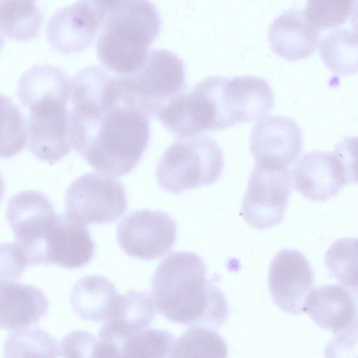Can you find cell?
Listing matches in <instances>:
<instances>
[{
    "mask_svg": "<svg viewBox=\"0 0 358 358\" xmlns=\"http://www.w3.org/2000/svg\"><path fill=\"white\" fill-rule=\"evenodd\" d=\"M223 167V152L213 139L206 135L180 137L163 153L155 176L164 190L177 194L212 185Z\"/></svg>",
    "mask_w": 358,
    "mask_h": 358,
    "instance_id": "obj_4",
    "label": "cell"
},
{
    "mask_svg": "<svg viewBox=\"0 0 358 358\" xmlns=\"http://www.w3.org/2000/svg\"><path fill=\"white\" fill-rule=\"evenodd\" d=\"M70 89L34 99L29 108L27 122L29 151L39 160L55 164L73 148L70 108Z\"/></svg>",
    "mask_w": 358,
    "mask_h": 358,
    "instance_id": "obj_8",
    "label": "cell"
},
{
    "mask_svg": "<svg viewBox=\"0 0 358 358\" xmlns=\"http://www.w3.org/2000/svg\"><path fill=\"white\" fill-rule=\"evenodd\" d=\"M319 50L324 65L333 73L350 76L357 71V30L331 29L319 42Z\"/></svg>",
    "mask_w": 358,
    "mask_h": 358,
    "instance_id": "obj_24",
    "label": "cell"
},
{
    "mask_svg": "<svg viewBox=\"0 0 358 358\" xmlns=\"http://www.w3.org/2000/svg\"><path fill=\"white\" fill-rule=\"evenodd\" d=\"M226 79L206 77L172 99L156 118L178 138L229 128L224 95Z\"/></svg>",
    "mask_w": 358,
    "mask_h": 358,
    "instance_id": "obj_5",
    "label": "cell"
},
{
    "mask_svg": "<svg viewBox=\"0 0 358 358\" xmlns=\"http://www.w3.org/2000/svg\"><path fill=\"white\" fill-rule=\"evenodd\" d=\"M106 15L85 1L57 10L50 18L46 38L51 47L62 53L81 52L94 41Z\"/></svg>",
    "mask_w": 358,
    "mask_h": 358,
    "instance_id": "obj_15",
    "label": "cell"
},
{
    "mask_svg": "<svg viewBox=\"0 0 358 358\" xmlns=\"http://www.w3.org/2000/svg\"><path fill=\"white\" fill-rule=\"evenodd\" d=\"M99 8L105 15L122 0H85Z\"/></svg>",
    "mask_w": 358,
    "mask_h": 358,
    "instance_id": "obj_33",
    "label": "cell"
},
{
    "mask_svg": "<svg viewBox=\"0 0 358 358\" xmlns=\"http://www.w3.org/2000/svg\"><path fill=\"white\" fill-rule=\"evenodd\" d=\"M303 13L320 31L331 30L356 17L357 0H306Z\"/></svg>",
    "mask_w": 358,
    "mask_h": 358,
    "instance_id": "obj_28",
    "label": "cell"
},
{
    "mask_svg": "<svg viewBox=\"0 0 358 358\" xmlns=\"http://www.w3.org/2000/svg\"><path fill=\"white\" fill-rule=\"evenodd\" d=\"M57 347L56 340L41 328H18L8 334L3 347V356L55 357L59 353Z\"/></svg>",
    "mask_w": 358,
    "mask_h": 358,
    "instance_id": "obj_26",
    "label": "cell"
},
{
    "mask_svg": "<svg viewBox=\"0 0 358 358\" xmlns=\"http://www.w3.org/2000/svg\"><path fill=\"white\" fill-rule=\"evenodd\" d=\"M227 113L231 126L266 117L275 99L268 82L255 76L227 78L224 84Z\"/></svg>",
    "mask_w": 358,
    "mask_h": 358,
    "instance_id": "obj_20",
    "label": "cell"
},
{
    "mask_svg": "<svg viewBox=\"0 0 358 358\" xmlns=\"http://www.w3.org/2000/svg\"><path fill=\"white\" fill-rule=\"evenodd\" d=\"M57 215L41 192L24 190L10 198L7 220L27 264H45L46 239Z\"/></svg>",
    "mask_w": 358,
    "mask_h": 358,
    "instance_id": "obj_10",
    "label": "cell"
},
{
    "mask_svg": "<svg viewBox=\"0 0 358 358\" xmlns=\"http://www.w3.org/2000/svg\"><path fill=\"white\" fill-rule=\"evenodd\" d=\"M176 339L168 331L148 327L123 342L121 357H170Z\"/></svg>",
    "mask_w": 358,
    "mask_h": 358,
    "instance_id": "obj_29",
    "label": "cell"
},
{
    "mask_svg": "<svg viewBox=\"0 0 358 358\" xmlns=\"http://www.w3.org/2000/svg\"><path fill=\"white\" fill-rule=\"evenodd\" d=\"M175 220L162 210H138L126 215L117 225V240L128 255L150 261L164 256L175 243Z\"/></svg>",
    "mask_w": 358,
    "mask_h": 358,
    "instance_id": "obj_12",
    "label": "cell"
},
{
    "mask_svg": "<svg viewBox=\"0 0 358 358\" xmlns=\"http://www.w3.org/2000/svg\"><path fill=\"white\" fill-rule=\"evenodd\" d=\"M127 206L121 182L101 172H89L78 177L65 194L64 213L87 226L113 222L126 212Z\"/></svg>",
    "mask_w": 358,
    "mask_h": 358,
    "instance_id": "obj_9",
    "label": "cell"
},
{
    "mask_svg": "<svg viewBox=\"0 0 358 358\" xmlns=\"http://www.w3.org/2000/svg\"><path fill=\"white\" fill-rule=\"evenodd\" d=\"M160 29V17L150 1L122 0L104 18L96 44L97 57L115 74H131L145 62Z\"/></svg>",
    "mask_w": 358,
    "mask_h": 358,
    "instance_id": "obj_3",
    "label": "cell"
},
{
    "mask_svg": "<svg viewBox=\"0 0 358 358\" xmlns=\"http://www.w3.org/2000/svg\"><path fill=\"white\" fill-rule=\"evenodd\" d=\"M274 303L290 315L303 312L314 285L313 271L306 257L294 249H282L273 258L268 280Z\"/></svg>",
    "mask_w": 358,
    "mask_h": 358,
    "instance_id": "obj_13",
    "label": "cell"
},
{
    "mask_svg": "<svg viewBox=\"0 0 358 358\" xmlns=\"http://www.w3.org/2000/svg\"><path fill=\"white\" fill-rule=\"evenodd\" d=\"M27 142L24 116L8 96L0 94V157L15 156L24 150Z\"/></svg>",
    "mask_w": 358,
    "mask_h": 358,
    "instance_id": "obj_27",
    "label": "cell"
},
{
    "mask_svg": "<svg viewBox=\"0 0 358 358\" xmlns=\"http://www.w3.org/2000/svg\"><path fill=\"white\" fill-rule=\"evenodd\" d=\"M140 107L152 118L172 99L186 90L185 67L175 53L152 49L134 73L118 75Z\"/></svg>",
    "mask_w": 358,
    "mask_h": 358,
    "instance_id": "obj_7",
    "label": "cell"
},
{
    "mask_svg": "<svg viewBox=\"0 0 358 358\" xmlns=\"http://www.w3.org/2000/svg\"><path fill=\"white\" fill-rule=\"evenodd\" d=\"M49 301L32 285L0 281V328L15 329L38 322L48 312Z\"/></svg>",
    "mask_w": 358,
    "mask_h": 358,
    "instance_id": "obj_21",
    "label": "cell"
},
{
    "mask_svg": "<svg viewBox=\"0 0 358 358\" xmlns=\"http://www.w3.org/2000/svg\"><path fill=\"white\" fill-rule=\"evenodd\" d=\"M94 252L87 225L58 214L46 240L45 264L77 268L90 263Z\"/></svg>",
    "mask_w": 358,
    "mask_h": 358,
    "instance_id": "obj_17",
    "label": "cell"
},
{
    "mask_svg": "<svg viewBox=\"0 0 358 358\" xmlns=\"http://www.w3.org/2000/svg\"><path fill=\"white\" fill-rule=\"evenodd\" d=\"M355 139L345 137L332 152L314 150L302 155L292 171L296 190L312 201L324 202L344 186L356 183Z\"/></svg>",
    "mask_w": 358,
    "mask_h": 358,
    "instance_id": "obj_6",
    "label": "cell"
},
{
    "mask_svg": "<svg viewBox=\"0 0 358 358\" xmlns=\"http://www.w3.org/2000/svg\"><path fill=\"white\" fill-rule=\"evenodd\" d=\"M357 245L354 238L334 241L325 255V264L330 275L345 287L357 291Z\"/></svg>",
    "mask_w": 358,
    "mask_h": 358,
    "instance_id": "obj_30",
    "label": "cell"
},
{
    "mask_svg": "<svg viewBox=\"0 0 358 358\" xmlns=\"http://www.w3.org/2000/svg\"><path fill=\"white\" fill-rule=\"evenodd\" d=\"M292 191L289 168L255 164L248 181L241 215L252 227L263 230L280 224Z\"/></svg>",
    "mask_w": 358,
    "mask_h": 358,
    "instance_id": "obj_11",
    "label": "cell"
},
{
    "mask_svg": "<svg viewBox=\"0 0 358 358\" xmlns=\"http://www.w3.org/2000/svg\"><path fill=\"white\" fill-rule=\"evenodd\" d=\"M303 311L324 329L345 334L357 324V305L351 292L338 285L325 284L313 288Z\"/></svg>",
    "mask_w": 358,
    "mask_h": 358,
    "instance_id": "obj_19",
    "label": "cell"
},
{
    "mask_svg": "<svg viewBox=\"0 0 358 358\" xmlns=\"http://www.w3.org/2000/svg\"><path fill=\"white\" fill-rule=\"evenodd\" d=\"M42 24L36 0H0V31L8 38L27 41L35 38Z\"/></svg>",
    "mask_w": 358,
    "mask_h": 358,
    "instance_id": "obj_23",
    "label": "cell"
},
{
    "mask_svg": "<svg viewBox=\"0 0 358 358\" xmlns=\"http://www.w3.org/2000/svg\"><path fill=\"white\" fill-rule=\"evenodd\" d=\"M120 296L107 278L86 275L73 286L70 303L74 313L83 320L99 322L113 315Z\"/></svg>",
    "mask_w": 358,
    "mask_h": 358,
    "instance_id": "obj_22",
    "label": "cell"
},
{
    "mask_svg": "<svg viewBox=\"0 0 358 358\" xmlns=\"http://www.w3.org/2000/svg\"><path fill=\"white\" fill-rule=\"evenodd\" d=\"M150 288L156 308L171 322L216 330L227 320L224 294L208 279L206 264L194 252L168 255L157 266Z\"/></svg>",
    "mask_w": 358,
    "mask_h": 358,
    "instance_id": "obj_2",
    "label": "cell"
},
{
    "mask_svg": "<svg viewBox=\"0 0 358 358\" xmlns=\"http://www.w3.org/2000/svg\"><path fill=\"white\" fill-rule=\"evenodd\" d=\"M320 31L306 18L303 10L293 7L271 24L268 41L278 56L289 62L309 57L317 49Z\"/></svg>",
    "mask_w": 358,
    "mask_h": 358,
    "instance_id": "obj_18",
    "label": "cell"
},
{
    "mask_svg": "<svg viewBox=\"0 0 358 358\" xmlns=\"http://www.w3.org/2000/svg\"><path fill=\"white\" fill-rule=\"evenodd\" d=\"M73 147L92 168L122 176L141 161L150 138L149 115L105 68L89 66L70 80Z\"/></svg>",
    "mask_w": 358,
    "mask_h": 358,
    "instance_id": "obj_1",
    "label": "cell"
},
{
    "mask_svg": "<svg viewBox=\"0 0 358 358\" xmlns=\"http://www.w3.org/2000/svg\"><path fill=\"white\" fill-rule=\"evenodd\" d=\"M153 299L145 291H129L120 294L113 315L106 320L98 339L115 357H121V347L130 336L148 327L155 317Z\"/></svg>",
    "mask_w": 358,
    "mask_h": 358,
    "instance_id": "obj_16",
    "label": "cell"
},
{
    "mask_svg": "<svg viewBox=\"0 0 358 358\" xmlns=\"http://www.w3.org/2000/svg\"><path fill=\"white\" fill-rule=\"evenodd\" d=\"M4 189H5L4 182H3V178L1 176V174L0 173V202L3 197Z\"/></svg>",
    "mask_w": 358,
    "mask_h": 358,
    "instance_id": "obj_34",
    "label": "cell"
},
{
    "mask_svg": "<svg viewBox=\"0 0 358 358\" xmlns=\"http://www.w3.org/2000/svg\"><path fill=\"white\" fill-rule=\"evenodd\" d=\"M27 262L15 242L0 243V281H14L23 274Z\"/></svg>",
    "mask_w": 358,
    "mask_h": 358,
    "instance_id": "obj_31",
    "label": "cell"
},
{
    "mask_svg": "<svg viewBox=\"0 0 358 358\" xmlns=\"http://www.w3.org/2000/svg\"><path fill=\"white\" fill-rule=\"evenodd\" d=\"M227 346L215 330L190 327L176 339L170 357H227Z\"/></svg>",
    "mask_w": 358,
    "mask_h": 358,
    "instance_id": "obj_25",
    "label": "cell"
},
{
    "mask_svg": "<svg viewBox=\"0 0 358 358\" xmlns=\"http://www.w3.org/2000/svg\"><path fill=\"white\" fill-rule=\"evenodd\" d=\"M4 39L2 36V33L0 31V52L3 46Z\"/></svg>",
    "mask_w": 358,
    "mask_h": 358,
    "instance_id": "obj_35",
    "label": "cell"
},
{
    "mask_svg": "<svg viewBox=\"0 0 358 358\" xmlns=\"http://www.w3.org/2000/svg\"><path fill=\"white\" fill-rule=\"evenodd\" d=\"M302 147L301 129L289 117H264L252 129L250 150L257 164L288 168L298 157Z\"/></svg>",
    "mask_w": 358,
    "mask_h": 358,
    "instance_id": "obj_14",
    "label": "cell"
},
{
    "mask_svg": "<svg viewBox=\"0 0 358 358\" xmlns=\"http://www.w3.org/2000/svg\"><path fill=\"white\" fill-rule=\"evenodd\" d=\"M98 338L89 332L75 331L67 334L59 346L64 357H96Z\"/></svg>",
    "mask_w": 358,
    "mask_h": 358,
    "instance_id": "obj_32",
    "label": "cell"
}]
</instances>
